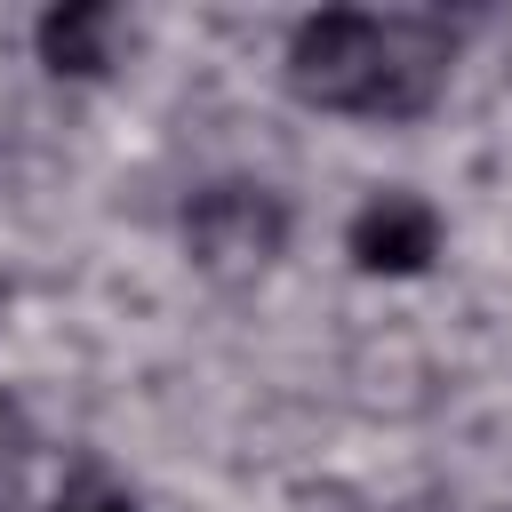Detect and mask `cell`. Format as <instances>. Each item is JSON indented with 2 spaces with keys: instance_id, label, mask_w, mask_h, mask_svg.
Returning <instances> with one entry per match:
<instances>
[{
  "instance_id": "6da1fadb",
  "label": "cell",
  "mask_w": 512,
  "mask_h": 512,
  "mask_svg": "<svg viewBox=\"0 0 512 512\" xmlns=\"http://www.w3.org/2000/svg\"><path fill=\"white\" fill-rule=\"evenodd\" d=\"M448 72H456V32L416 8H392V16L312 8L296 16L288 56H280V80L296 104L336 112V120H376V128L424 120L448 96Z\"/></svg>"
},
{
  "instance_id": "7a4b0ae2",
  "label": "cell",
  "mask_w": 512,
  "mask_h": 512,
  "mask_svg": "<svg viewBox=\"0 0 512 512\" xmlns=\"http://www.w3.org/2000/svg\"><path fill=\"white\" fill-rule=\"evenodd\" d=\"M176 240H184L192 272H208V280H256V272H272L288 256L296 208H288V192H272L256 176H208L176 208Z\"/></svg>"
},
{
  "instance_id": "3957f363",
  "label": "cell",
  "mask_w": 512,
  "mask_h": 512,
  "mask_svg": "<svg viewBox=\"0 0 512 512\" xmlns=\"http://www.w3.org/2000/svg\"><path fill=\"white\" fill-rule=\"evenodd\" d=\"M440 248H448V224H440V208H432L424 192H408V184L368 192V200L352 208V224H344V256H352V272H368V280H416V272L440 264Z\"/></svg>"
},
{
  "instance_id": "277c9868",
  "label": "cell",
  "mask_w": 512,
  "mask_h": 512,
  "mask_svg": "<svg viewBox=\"0 0 512 512\" xmlns=\"http://www.w3.org/2000/svg\"><path fill=\"white\" fill-rule=\"evenodd\" d=\"M32 48L56 80H104L120 56V8L112 0H56V8H40Z\"/></svg>"
},
{
  "instance_id": "5b68a950",
  "label": "cell",
  "mask_w": 512,
  "mask_h": 512,
  "mask_svg": "<svg viewBox=\"0 0 512 512\" xmlns=\"http://www.w3.org/2000/svg\"><path fill=\"white\" fill-rule=\"evenodd\" d=\"M48 512H144L128 488H104V480H80V488H64Z\"/></svg>"
}]
</instances>
